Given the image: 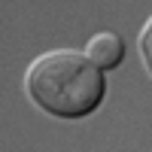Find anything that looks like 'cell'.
Here are the masks:
<instances>
[{"mask_svg": "<svg viewBox=\"0 0 152 152\" xmlns=\"http://www.w3.org/2000/svg\"><path fill=\"white\" fill-rule=\"evenodd\" d=\"M24 88L37 107L58 119H82L100 107L107 94L104 70L73 49H52L24 73Z\"/></svg>", "mask_w": 152, "mask_h": 152, "instance_id": "1", "label": "cell"}, {"mask_svg": "<svg viewBox=\"0 0 152 152\" xmlns=\"http://www.w3.org/2000/svg\"><path fill=\"white\" fill-rule=\"evenodd\" d=\"M85 58L91 61L97 70H113V67H119L122 58H125V43H122V37H116V34H97V37H91L88 46H85Z\"/></svg>", "mask_w": 152, "mask_h": 152, "instance_id": "2", "label": "cell"}, {"mask_svg": "<svg viewBox=\"0 0 152 152\" xmlns=\"http://www.w3.org/2000/svg\"><path fill=\"white\" fill-rule=\"evenodd\" d=\"M149 28H152V24L146 21V28L140 34V49H143V61H146V64H149Z\"/></svg>", "mask_w": 152, "mask_h": 152, "instance_id": "3", "label": "cell"}]
</instances>
